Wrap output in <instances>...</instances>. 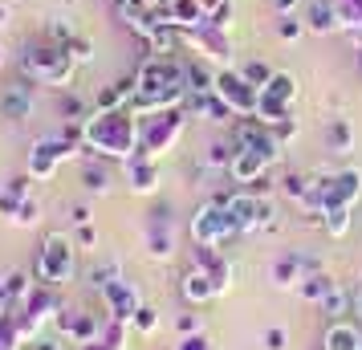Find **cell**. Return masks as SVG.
I'll list each match as a JSON object with an SVG mask.
<instances>
[{
  "instance_id": "6da1fadb",
  "label": "cell",
  "mask_w": 362,
  "mask_h": 350,
  "mask_svg": "<svg viewBox=\"0 0 362 350\" xmlns=\"http://www.w3.org/2000/svg\"><path fill=\"white\" fill-rule=\"evenodd\" d=\"M187 102V62L180 53H151L134 74V94L131 110L134 115H151V110H171Z\"/></svg>"
},
{
  "instance_id": "7a4b0ae2",
  "label": "cell",
  "mask_w": 362,
  "mask_h": 350,
  "mask_svg": "<svg viewBox=\"0 0 362 350\" xmlns=\"http://www.w3.org/2000/svg\"><path fill=\"white\" fill-rule=\"evenodd\" d=\"M82 147L102 155V159H118L131 163L139 155V115L131 106H110V110H90L82 122Z\"/></svg>"
},
{
  "instance_id": "3957f363",
  "label": "cell",
  "mask_w": 362,
  "mask_h": 350,
  "mask_svg": "<svg viewBox=\"0 0 362 350\" xmlns=\"http://www.w3.org/2000/svg\"><path fill=\"white\" fill-rule=\"evenodd\" d=\"M74 69H78V57L69 53V45H57V41H49V37L25 45V53H21V74H25L29 82L69 86L74 82Z\"/></svg>"
},
{
  "instance_id": "277c9868",
  "label": "cell",
  "mask_w": 362,
  "mask_h": 350,
  "mask_svg": "<svg viewBox=\"0 0 362 350\" xmlns=\"http://www.w3.org/2000/svg\"><path fill=\"white\" fill-rule=\"evenodd\" d=\"M183 131H187V110H183V106L139 115V155L159 163L167 151H175V143L183 139Z\"/></svg>"
},
{
  "instance_id": "5b68a950",
  "label": "cell",
  "mask_w": 362,
  "mask_h": 350,
  "mask_svg": "<svg viewBox=\"0 0 362 350\" xmlns=\"http://www.w3.org/2000/svg\"><path fill=\"white\" fill-rule=\"evenodd\" d=\"M358 196H362V171L350 167V171L326 175V180H313L310 196L301 200V208H310L313 216H326V212H334V208H350V212H354Z\"/></svg>"
},
{
  "instance_id": "8992f818",
  "label": "cell",
  "mask_w": 362,
  "mask_h": 350,
  "mask_svg": "<svg viewBox=\"0 0 362 350\" xmlns=\"http://www.w3.org/2000/svg\"><path fill=\"white\" fill-rule=\"evenodd\" d=\"M293 102H297V78L293 74H285L277 69L269 86H261V102H257V118H261L264 127H273L277 131L281 122H289L293 118Z\"/></svg>"
},
{
  "instance_id": "52a82bcc",
  "label": "cell",
  "mask_w": 362,
  "mask_h": 350,
  "mask_svg": "<svg viewBox=\"0 0 362 350\" xmlns=\"http://www.w3.org/2000/svg\"><path fill=\"white\" fill-rule=\"evenodd\" d=\"M74 269H78V249H74V240L62 233H49L45 236V245L37 252V281L45 285H62L74 277Z\"/></svg>"
},
{
  "instance_id": "ba28073f",
  "label": "cell",
  "mask_w": 362,
  "mask_h": 350,
  "mask_svg": "<svg viewBox=\"0 0 362 350\" xmlns=\"http://www.w3.org/2000/svg\"><path fill=\"white\" fill-rule=\"evenodd\" d=\"M232 236H245L240 233V224H236V216H232L224 204H204L196 216H192V240L196 245H212V249H220L224 240H232Z\"/></svg>"
},
{
  "instance_id": "9c48e42d",
  "label": "cell",
  "mask_w": 362,
  "mask_h": 350,
  "mask_svg": "<svg viewBox=\"0 0 362 350\" xmlns=\"http://www.w3.org/2000/svg\"><path fill=\"white\" fill-rule=\"evenodd\" d=\"M216 98L228 102L236 118H252L257 115V102H261V90L248 82L236 66H228V69H216Z\"/></svg>"
},
{
  "instance_id": "30bf717a",
  "label": "cell",
  "mask_w": 362,
  "mask_h": 350,
  "mask_svg": "<svg viewBox=\"0 0 362 350\" xmlns=\"http://www.w3.org/2000/svg\"><path fill=\"white\" fill-rule=\"evenodd\" d=\"M183 37V45L192 53H199V57H208L212 66H220V69H228V62H232V41H228V33L224 29H216V25H199V29H187V33H180Z\"/></svg>"
},
{
  "instance_id": "8fae6325",
  "label": "cell",
  "mask_w": 362,
  "mask_h": 350,
  "mask_svg": "<svg viewBox=\"0 0 362 350\" xmlns=\"http://www.w3.org/2000/svg\"><path fill=\"white\" fill-rule=\"evenodd\" d=\"M310 273H322V261L317 257H310V252H285V257L273 261V273L269 277H273L277 289H297Z\"/></svg>"
},
{
  "instance_id": "7c38bea8",
  "label": "cell",
  "mask_w": 362,
  "mask_h": 350,
  "mask_svg": "<svg viewBox=\"0 0 362 350\" xmlns=\"http://www.w3.org/2000/svg\"><path fill=\"white\" fill-rule=\"evenodd\" d=\"M102 301H106L110 317H115V322H127V326L134 322L139 305H143V301H139V289H134V285L127 281V277H118V281L106 285V289H102Z\"/></svg>"
},
{
  "instance_id": "4fadbf2b",
  "label": "cell",
  "mask_w": 362,
  "mask_h": 350,
  "mask_svg": "<svg viewBox=\"0 0 362 350\" xmlns=\"http://www.w3.org/2000/svg\"><path fill=\"white\" fill-rule=\"evenodd\" d=\"M269 167H273V159H269V155H261V151H245V147H236V159H232L228 175L236 180V184L252 187L257 180H264V171H269Z\"/></svg>"
},
{
  "instance_id": "5bb4252c",
  "label": "cell",
  "mask_w": 362,
  "mask_h": 350,
  "mask_svg": "<svg viewBox=\"0 0 362 350\" xmlns=\"http://www.w3.org/2000/svg\"><path fill=\"white\" fill-rule=\"evenodd\" d=\"M305 29L317 37L342 33V17H338V4L334 0H310L305 4Z\"/></svg>"
},
{
  "instance_id": "9a60e30c",
  "label": "cell",
  "mask_w": 362,
  "mask_h": 350,
  "mask_svg": "<svg viewBox=\"0 0 362 350\" xmlns=\"http://www.w3.org/2000/svg\"><path fill=\"white\" fill-rule=\"evenodd\" d=\"M180 293H183V301H192V305H204V301L220 298V289H216V277L208 273V269H199V265H192L187 273H183Z\"/></svg>"
},
{
  "instance_id": "2e32d148",
  "label": "cell",
  "mask_w": 362,
  "mask_h": 350,
  "mask_svg": "<svg viewBox=\"0 0 362 350\" xmlns=\"http://www.w3.org/2000/svg\"><path fill=\"white\" fill-rule=\"evenodd\" d=\"M127 184H131L134 196H151V192L159 187V163H155V159H143V155H134L131 163H127Z\"/></svg>"
},
{
  "instance_id": "e0dca14e",
  "label": "cell",
  "mask_w": 362,
  "mask_h": 350,
  "mask_svg": "<svg viewBox=\"0 0 362 350\" xmlns=\"http://www.w3.org/2000/svg\"><path fill=\"white\" fill-rule=\"evenodd\" d=\"M322 350H362V330L354 322L338 317V322H329L326 334H322Z\"/></svg>"
},
{
  "instance_id": "ac0fdd59",
  "label": "cell",
  "mask_w": 362,
  "mask_h": 350,
  "mask_svg": "<svg viewBox=\"0 0 362 350\" xmlns=\"http://www.w3.org/2000/svg\"><path fill=\"white\" fill-rule=\"evenodd\" d=\"M29 110H33V94H29V86L25 82L4 86V94H0V118L21 122V118H29Z\"/></svg>"
},
{
  "instance_id": "d6986e66",
  "label": "cell",
  "mask_w": 362,
  "mask_h": 350,
  "mask_svg": "<svg viewBox=\"0 0 362 350\" xmlns=\"http://www.w3.org/2000/svg\"><path fill=\"white\" fill-rule=\"evenodd\" d=\"M147 252L151 257H159V261H167L171 252H175V240H171V220L167 216H151V224H147Z\"/></svg>"
},
{
  "instance_id": "ffe728a7",
  "label": "cell",
  "mask_w": 362,
  "mask_h": 350,
  "mask_svg": "<svg viewBox=\"0 0 362 350\" xmlns=\"http://www.w3.org/2000/svg\"><path fill=\"white\" fill-rule=\"evenodd\" d=\"M317 310L329 317V322H338V317H346V314H354V293L346 289V285H338L334 281V289H329L326 298L317 301Z\"/></svg>"
},
{
  "instance_id": "44dd1931",
  "label": "cell",
  "mask_w": 362,
  "mask_h": 350,
  "mask_svg": "<svg viewBox=\"0 0 362 350\" xmlns=\"http://www.w3.org/2000/svg\"><path fill=\"white\" fill-rule=\"evenodd\" d=\"M326 143H329L334 155H346V151L354 147V127H350L346 118H334V122L326 127Z\"/></svg>"
},
{
  "instance_id": "7402d4cb",
  "label": "cell",
  "mask_w": 362,
  "mask_h": 350,
  "mask_svg": "<svg viewBox=\"0 0 362 350\" xmlns=\"http://www.w3.org/2000/svg\"><path fill=\"white\" fill-rule=\"evenodd\" d=\"M329 289H334V281H329L326 273H310L305 281L297 285V293H301V298H305V301H313V305H317V301L326 298Z\"/></svg>"
},
{
  "instance_id": "603a6c76",
  "label": "cell",
  "mask_w": 362,
  "mask_h": 350,
  "mask_svg": "<svg viewBox=\"0 0 362 350\" xmlns=\"http://www.w3.org/2000/svg\"><path fill=\"white\" fill-rule=\"evenodd\" d=\"M118 277H122V265H118V261H98V265L90 269V285H94L98 293H102L110 281H118Z\"/></svg>"
},
{
  "instance_id": "cb8c5ba5",
  "label": "cell",
  "mask_w": 362,
  "mask_h": 350,
  "mask_svg": "<svg viewBox=\"0 0 362 350\" xmlns=\"http://www.w3.org/2000/svg\"><path fill=\"white\" fill-rule=\"evenodd\" d=\"M236 69H240V74H245L257 90H261V86H269V78L277 74V69H269V62H261V57H252V62H245V66H236Z\"/></svg>"
},
{
  "instance_id": "d4e9b609",
  "label": "cell",
  "mask_w": 362,
  "mask_h": 350,
  "mask_svg": "<svg viewBox=\"0 0 362 350\" xmlns=\"http://www.w3.org/2000/svg\"><path fill=\"white\" fill-rule=\"evenodd\" d=\"M82 184H86V192L106 196V192H110V175H106L102 167H90V163H86V167H82Z\"/></svg>"
},
{
  "instance_id": "484cf974",
  "label": "cell",
  "mask_w": 362,
  "mask_h": 350,
  "mask_svg": "<svg viewBox=\"0 0 362 350\" xmlns=\"http://www.w3.org/2000/svg\"><path fill=\"white\" fill-rule=\"evenodd\" d=\"M301 33H305V17H297V13L277 17V37L281 41H301Z\"/></svg>"
},
{
  "instance_id": "4316f807",
  "label": "cell",
  "mask_w": 362,
  "mask_h": 350,
  "mask_svg": "<svg viewBox=\"0 0 362 350\" xmlns=\"http://www.w3.org/2000/svg\"><path fill=\"white\" fill-rule=\"evenodd\" d=\"M310 187H313V180H305V175H285V180H281V192H285L289 200H297V204L310 196Z\"/></svg>"
},
{
  "instance_id": "83f0119b",
  "label": "cell",
  "mask_w": 362,
  "mask_h": 350,
  "mask_svg": "<svg viewBox=\"0 0 362 350\" xmlns=\"http://www.w3.org/2000/svg\"><path fill=\"white\" fill-rule=\"evenodd\" d=\"M37 220H41V204H37L33 196H25V200L17 204V216H13V224H21V228H25V224H37Z\"/></svg>"
},
{
  "instance_id": "f1b7e54d",
  "label": "cell",
  "mask_w": 362,
  "mask_h": 350,
  "mask_svg": "<svg viewBox=\"0 0 362 350\" xmlns=\"http://www.w3.org/2000/svg\"><path fill=\"white\" fill-rule=\"evenodd\" d=\"M139 334H155L159 330V310H151V305H139V314H134V322H131Z\"/></svg>"
},
{
  "instance_id": "f546056e",
  "label": "cell",
  "mask_w": 362,
  "mask_h": 350,
  "mask_svg": "<svg viewBox=\"0 0 362 350\" xmlns=\"http://www.w3.org/2000/svg\"><path fill=\"white\" fill-rule=\"evenodd\" d=\"M62 110L69 115V122H86V118H90V110H86V102L78 98V94H66V98H62Z\"/></svg>"
},
{
  "instance_id": "4dcf8cb0",
  "label": "cell",
  "mask_w": 362,
  "mask_h": 350,
  "mask_svg": "<svg viewBox=\"0 0 362 350\" xmlns=\"http://www.w3.org/2000/svg\"><path fill=\"white\" fill-rule=\"evenodd\" d=\"M285 346H289V334L281 330V326L264 330V350H285Z\"/></svg>"
},
{
  "instance_id": "1f68e13d",
  "label": "cell",
  "mask_w": 362,
  "mask_h": 350,
  "mask_svg": "<svg viewBox=\"0 0 362 350\" xmlns=\"http://www.w3.org/2000/svg\"><path fill=\"white\" fill-rule=\"evenodd\" d=\"M69 53H74V57H78V66H82V62H90V53H94V45H90V41H86L82 33H78L74 41H69Z\"/></svg>"
},
{
  "instance_id": "d6a6232c",
  "label": "cell",
  "mask_w": 362,
  "mask_h": 350,
  "mask_svg": "<svg viewBox=\"0 0 362 350\" xmlns=\"http://www.w3.org/2000/svg\"><path fill=\"white\" fill-rule=\"evenodd\" d=\"M175 350H212V342H208L204 334H183L180 346H175Z\"/></svg>"
},
{
  "instance_id": "836d02e7",
  "label": "cell",
  "mask_w": 362,
  "mask_h": 350,
  "mask_svg": "<svg viewBox=\"0 0 362 350\" xmlns=\"http://www.w3.org/2000/svg\"><path fill=\"white\" fill-rule=\"evenodd\" d=\"M74 240H78L82 249H94V245H98V228H94V224H78V236H74Z\"/></svg>"
},
{
  "instance_id": "e575fe53",
  "label": "cell",
  "mask_w": 362,
  "mask_h": 350,
  "mask_svg": "<svg viewBox=\"0 0 362 350\" xmlns=\"http://www.w3.org/2000/svg\"><path fill=\"white\" fill-rule=\"evenodd\" d=\"M175 330H180V334H199V314H183V317H175Z\"/></svg>"
},
{
  "instance_id": "d590c367",
  "label": "cell",
  "mask_w": 362,
  "mask_h": 350,
  "mask_svg": "<svg viewBox=\"0 0 362 350\" xmlns=\"http://www.w3.org/2000/svg\"><path fill=\"white\" fill-rule=\"evenodd\" d=\"M273 8H277V17H285V13H297L301 8V0H273Z\"/></svg>"
},
{
  "instance_id": "8d00e7d4",
  "label": "cell",
  "mask_w": 362,
  "mask_h": 350,
  "mask_svg": "<svg viewBox=\"0 0 362 350\" xmlns=\"http://www.w3.org/2000/svg\"><path fill=\"white\" fill-rule=\"evenodd\" d=\"M78 350H118V346L110 342V338H94V342H82Z\"/></svg>"
},
{
  "instance_id": "74e56055",
  "label": "cell",
  "mask_w": 362,
  "mask_h": 350,
  "mask_svg": "<svg viewBox=\"0 0 362 350\" xmlns=\"http://www.w3.org/2000/svg\"><path fill=\"white\" fill-rule=\"evenodd\" d=\"M69 220H74V224H90V208H86V204H78V208L69 212Z\"/></svg>"
},
{
  "instance_id": "f35d334b",
  "label": "cell",
  "mask_w": 362,
  "mask_h": 350,
  "mask_svg": "<svg viewBox=\"0 0 362 350\" xmlns=\"http://www.w3.org/2000/svg\"><path fill=\"white\" fill-rule=\"evenodd\" d=\"M199 4H204V8H208V17H212L216 8H224V4H228V0H199Z\"/></svg>"
},
{
  "instance_id": "ab89813d",
  "label": "cell",
  "mask_w": 362,
  "mask_h": 350,
  "mask_svg": "<svg viewBox=\"0 0 362 350\" xmlns=\"http://www.w3.org/2000/svg\"><path fill=\"white\" fill-rule=\"evenodd\" d=\"M354 314L362 317V289H354Z\"/></svg>"
},
{
  "instance_id": "60d3db41",
  "label": "cell",
  "mask_w": 362,
  "mask_h": 350,
  "mask_svg": "<svg viewBox=\"0 0 362 350\" xmlns=\"http://www.w3.org/2000/svg\"><path fill=\"white\" fill-rule=\"evenodd\" d=\"M4 25H8V8H4V4H0V29H4Z\"/></svg>"
},
{
  "instance_id": "b9f144b4",
  "label": "cell",
  "mask_w": 362,
  "mask_h": 350,
  "mask_svg": "<svg viewBox=\"0 0 362 350\" xmlns=\"http://www.w3.org/2000/svg\"><path fill=\"white\" fill-rule=\"evenodd\" d=\"M33 350H57L53 342H33Z\"/></svg>"
},
{
  "instance_id": "7bdbcfd3",
  "label": "cell",
  "mask_w": 362,
  "mask_h": 350,
  "mask_svg": "<svg viewBox=\"0 0 362 350\" xmlns=\"http://www.w3.org/2000/svg\"><path fill=\"white\" fill-rule=\"evenodd\" d=\"M0 66H4V41H0Z\"/></svg>"
},
{
  "instance_id": "ee69618b",
  "label": "cell",
  "mask_w": 362,
  "mask_h": 350,
  "mask_svg": "<svg viewBox=\"0 0 362 350\" xmlns=\"http://www.w3.org/2000/svg\"><path fill=\"white\" fill-rule=\"evenodd\" d=\"M358 66H362V53H358Z\"/></svg>"
},
{
  "instance_id": "f6af8a7d",
  "label": "cell",
  "mask_w": 362,
  "mask_h": 350,
  "mask_svg": "<svg viewBox=\"0 0 362 350\" xmlns=\"http://www.w3.org/2000/svg\"><path fill=\"white\" fill-rule=\"evenodd\" d=\"M0 187H4V184H0Z\"/></svg>"
}]
</instances>
